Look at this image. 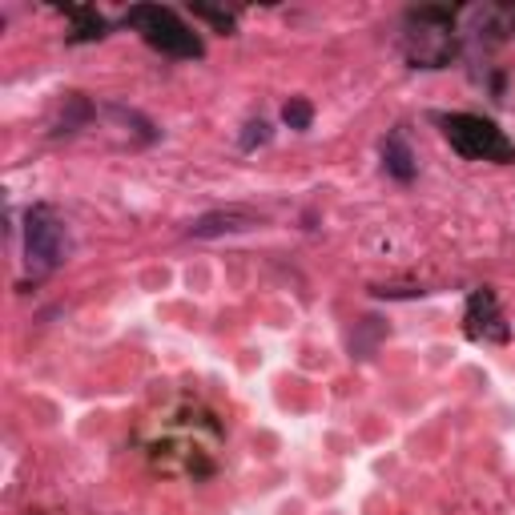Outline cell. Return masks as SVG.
I'll return each instance as SVG.
<instances>
[{
    "label": "cell",
    "mask_w": 515,
    "mask_h": 515,
    "mask_svg": "<svg viewBox=\"0 0 515 515\" xmlns=\"http://www.w3.org/2000/svg\"><path fill=\"white\" fill-rule=\"evenodd\" d=\"M402 49L415 68H443L455 57V13L439 5H423L407 13Z\"/></svg>",
    "instance_id": "6da1fadb"
},
{
    "label": "cell",
    "mask_w": 515,
    "mask_h": 515,
    "mask_svg": "<svg viewBox=\"0 0 515 515\" xmlns=\"http://www.w3.org/2000/svg\"><path fill=\"white\" fill-rule=\"evenodd\" d=\"M439 125H443V137L451 141V149L459 153V158L500 161V166L515 161V145L508 141V133H503L495 122H487V117H479V113H443Z\"/></svg>",
    "instance_id": "3957f363"
},
{
    "label": "cell",
    "mask_w": 515,
    "mask_h": 515,
    "mask_svg": "<svg viewBox=\"0 0 515 515\" xmlns=\"http://www.w3.org/2000/svg\"><path fill=\"white\" fill-rule=\"evenodd\" d=\"M463 322H467L463 326L467 339H475V342H508V334H511V326L500 311V298H495L492 290H471Z\"/></svg>",
    "instance_id": "5b68a950"
},
{
    "label": "cell",
    "mask_w": 515,
    "mask_h": 515,
    "mask_svg": "<svg viewBox=\"0 0 515 515\" xmlns=\"http://www.w3.org/2000/svg\"><path fill=\"white\" fill-rule=\"evenodd\" d=\"M282 122H286L290 129H298V133H306L314 122V105L306 97H290L286 105H282Z\"/></svg>",
    "instance_id": "30bf717a"
},
{
    "label": "cell",
    "mask_w": 515,
    "mask_h": 515,
    "mask_svg": "<svg viewBox=\"0 0 515 515\" xmlns=\"http://www.w3.org/2000/svg\"><path fill=\"white\" fill-rule=\"evenodd\" d=\"M274 137V129L262 122V117H254V122H246V129H242V137H238V145H242L246 153H254L258 145H266Z\"/></svg>",
    "instance_id": "7c38bea8"
},
{
    "label": "cell",
    "mask_w": 515,
    "mask_h": 515,
    "mask_svg": "<svg viewBox=\"0 0 515 515\" xmlns=\"http://www.w3.org/2000/svg\"><path fill=\"white\" fill-rule=\"evenodd\" d=\"M65 16L73 21V32H68L73 45H81V41H101L109 32V21L97 8H65Z\"/></svg>",
    "instance_id": "ba28073f"
},
{
    "label": "cell",
    "mask_w": 515,
    "mask_h": 515,
    "mask_svg": "<svg viewBox=\"0 0 515 515\" xmlns=\"http://www.w3.org/2000/svg\"><path fill=\"white\" fill-rule=\"evenodd\" d=\"M262 226L254 210H242V205H230V210H213V213H202V218L190 226L194 238H221V234H242V230H254Z\"/></svg>",
    "instance_id": "8992f818"
},
{
    "label": "cell",
    "mask_w": 515,
    "mask_h": 515,
    "mask_svg": "<svg viewBox=\"0 0 515 515\" xmlns=\"http://www.w3.org/2000/svg\"><path fill=\"white\" fill-rule=\"evenodd\" d=\"M129 29L141 32V41L149 49H158L161 57H174V61H197L205 53L202 37L174 13V8H161V5H133L125 13Z\"/></svg>",
    "instance_id": "7a4b0ae2"
},
{
    "label": "cell",
    "mask_w": 515,
    "mask_h": 515,
    "mask_svg": "<svg viewBox=\"0 0 515 515\" xmlns=\"http://www.w3.org/2000/svg\"><path fill=\"white\" fill-rule=\"evenodd\" d=\"M194 16H202V21L218 24L221 32H230V29H234V13H221V8H210V5H194Z\"/></svg>",
    "instance_id": "4fadbf2b"
},
{
    "label": "cell",
    "mask_w": 515,
    "mask_h": 515,
    "mask_svg": "<svg viewBox=\"0 0 515 515\" xmlns=\"http://www.w3.org/2000/svg\"><path fill=\"white\" fill-rule=\"evenodd\" d=\"M89 117H93V105L81 93H73V97H65V113H61V122H57V133H73V129H81Z\"/></svg>",
    "instance_id": "9c48e42d"
},
{
    "label": "cell",
    "mask_w": 515,
    "mask_h": 515,
    "mask_svg": "<svg viewBox=\"0 0 515 515\" xmlns=\"http://www.w3.org/2000/svg\"><path fill=\"white\" fill-rule=\"evenodd\" d=\"M383 169L394 177V182H411L415 177V153H411V145H407V133L402 129H394V133H386V141H383Z\"/></svg>",
    "instance_id": "52a82bcc"
},
{
    "label": "cell",
    "mask_w": 515,
    "mask_h": 515,
    "mask_svg": "<svg viewBox=\"0 0 515 515\" xmlns=\"http://www.w3.org/2000/svg\"><path fill=\"white\" fill-rule=\"evenodd\" d=\"M68 258V226L53 205H32L24 213V262L37 278L53 274Z\"/></svg>",
    "instance_id": "277c9868"
},
{
    "label": "cell",
    "mask_w": 515,
    "mask_h": 515,
    "mask_svg": "<svg viewBox=\"0 0 515 515\" xmlns=\"http://www.w3.org/2000/svg\"><path fill=\"white\" fill-rule=\"evenodd\" d=\"M109 113H113L117 122H122V125H133V133L141 137V141H153V137H158V129H153L149 122H145V117L137 113V109H125V105H109Z\"/></svg>",
    "instance_id": "8fae6325"
}]
</instances>
